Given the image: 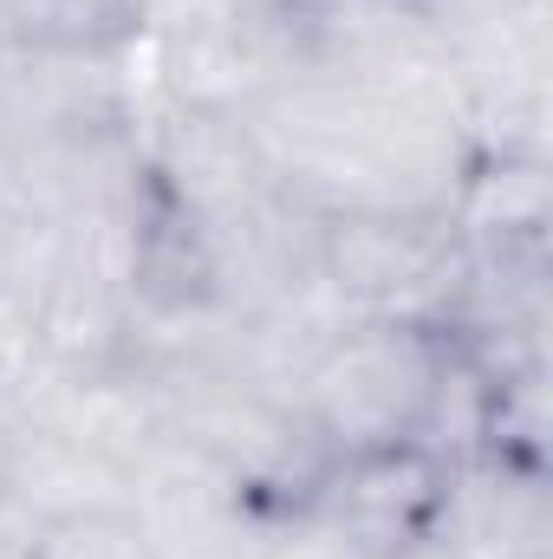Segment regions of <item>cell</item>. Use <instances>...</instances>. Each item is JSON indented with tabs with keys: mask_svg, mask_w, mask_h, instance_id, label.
Segmentation results:
<instances>
[{
	"mask_svg": "<svg viewBox=\"0 0 553 559\" xmlns=\"http://www.w3.org/2000/svg\"><path fill=\"white\" fill-rule=\"evenodd\" d=\"M20 559H156V554H150V534H143L138 514L105 508V501H72V508H52L26 534Z\"/></svg>",
	"mask_w": 553,
	"mask_h": 559,
	"instance_id": "7a4b0ae2",
	"label": "cell"
},
{
	"mask_svg": "<svg viewBox=\"0 0 553 559\" xmlns=\"http://www.w3.org/2000/svg\"><path fill=\"white\" fill-rule=\"evenodd\" d=\"M456 384V338L411 312H378L339 332L299 378V417L339 455L430 449V423L443 417Z\"/></svg>",
	"mask_w": 553,
	"mask_h": 559,
	"instance_id": "6da1fadb",
	"label": "cell"
},
{
	"mask_svg": "<svg viewBox=\"0 0 553 559\" xmlns=\"http://www.w3.org/2000/svg\"><path fill=\"white\" fill-rule=\"evenodd\" d=\"M280 7H332V0H280Z\"/></svg>",
	"mask_w": 553,
	"mask_h": 559,
	"instance_id": "3957f363",
	"label": "cell"
}]
</instances>
